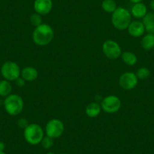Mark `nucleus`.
Segmentation results:
<instances>
[{
    "instance_id": "nucleus-1",
    "label": "nucleus",
    "mask_w": 154,
    "mask_h": 154,
    "mask_svg": "<svg viewBox=\"0 0 154 154\" xmlns=\"http://www.w3.org/2000/svg\"><path fill=\"white\" fill-rule=\"evenodd\" d=\"M54 30L50 25L42 23L36 26L32 32V41L39 46L48 45L54 38Z\"/></svg>"
},
{
    "instance_id": "nucleus-2",
    "label": "nucleus",
    "mask_w": 154,
    "mask_h": 154,
    "mask_svg": "<svg viewBox=\"0 0 154 154\" xmlns=\"http://www.w3.org/2000/svg\"><path fill=\"white\" fill-rule=\"evenodd\" d=\"M111 22L116 29L125 30L131 22V12L123 7H117L111 16Z\"/></svg>"
},
{
    "instance_id": "nucleus-3",
    "label": "nucleus",
    "mask_w": 154,
    "mask_h": 154,
    "mask_svg": "<svg viewBox=\"0 0 154 154\" xmlns=\"http://www.w3.org/2000/svg\"><path fill=\"white\" fill-rule=\"evenodd\" d=\"M23 106L24 103L23 98L18 94H9L4 100V107L5 111L11 116L19 115L23 111Z\"/></svg>"
},
{
    "instance_id": "nucleus-4",
    "label": "nucleus",
    "mask_w": 154,
    "mask_h": 154,
    "mask_svg": "<svg viewBox=\"0 0 154 154\" xmlns=\"http://www.w3.org/2000/svg\"><path fill=\"white\" fill-rule=\"evenodd\" d=\"M23 137L28 143L37 145L40 143L44 137V131L38 124L31 123L24 128Z\"/></svg>"
},
{
    "instance_id": "nucleus-5",
    "label": "nucleus",
    "mask_w": 154,
    "mask_h": 154,
    "mask_svg": "<svg viewBox=\"0 0 154 154\" xmlns=\"http://www.w3.org/2000/svg\"><path fill=\"white\" fill-rule=\"evenodd\" d=\"M21 69L17 63L14 61H6L1 67V74L4 79L9 82L15 81L20 76Z\"/></svg>"
},
{
    "instance_id": "nucleus-6",
    "label": "nucleus",
    "mask_w": 154,
    "mask_h": 154,
    "mask_svg": "<svg viewBox=\"0 0 154 154\" xmlns=\"http://www.w3.org/2000/svg\"><path fill=\"white\" fill-rule=\"evenodd\" d=\"M64 132V125L58 119H52L47 122L45 125L46 135L53 139L60 137Z\"/></svg>"
},
{
    "instance_id": "nucleus-7",
    "label": "nucleus",
    "mask_w": 154,
    "mask_h": 154,
    "mask_svg": "<svg viewBox=\"0 0 154 154\" xmlns=\"http://www.w3.org/2000/svg\"><path fill=\"white\" fill-rule=\"evenodd\" d=\"M102 51L104 55L109 60H116L122 54L121 47L116 41L108 39L105 41L102 46Z\"/></svg>"
},
{
    "instance_id": "nucleus-8",
    "label": "nucleus",
    "mask_w": 154,
    "mask_h": 154,
    "mask_svg": "<svg viewBox=\"0 0 154 154\" xmlns=\"http://www.w3.org/2000/svg\"><path fill=\"white\" fill-rule=\"evenodd\" d=\"M121 100L117 96L109 95L102 100L101 101V109L106 113H115L120 109Z\"/></svg>"
},
{
    "instance_id": "nucleus-9",
    "label": "nucleus",
    "mask_w": 154,
    "mask_h": 154,
    "mask_svg": "<svg viewBox=\"0 0 154 154\" xmlns=\"http://www.w3.org/2000/svg\"><path fill=\"white\" fill-rule=\"evenodd\" d=\"M138 80L135 73L131 72H125L120 75L119 83L121 88L129 91L135 88L138 84Z\"/></svg>"
},
{
    "instance_id": "nucleus-10",
    "label": "nucleus",
    "mask_w": 154,
    "mask_h": 154,
    "mask_svg": "<svg viewBox=\"0 0 154 154\" xmlns=\"http://www.w3.org/2000/svg\"><path fill=\"white\" fill-rule=\"evenodd\" d=\"M33 8L35 13L40 15H46L49 14L53 8L52 0H35Z\"/></svg>"
},
{
    "instance_id": "nucleus-11",
    "label": "nucleus",
    "mask_w": 154,
    "mask_h": 154,
    "mask_svg": "<svg viewBox=\"0 0 154 154\" xmlns=\"http://www.w3.org/2000/svg\"><path fill=\"white\" fill-rule=\"evenodd\" d=\"M127 29H128L129 35L131 36L134 37V38H138V37L142 36L146 32L143 22L139 21V20L131 21Z\"/></svg>"
},
{
    "instance_id": "nucleus-12",
    "label": "nucleus",
    "mask_w": 154,
    "mask_h": 154,
    "mask_svg": "<svg viewBox=\"0 0 154 154\" xmlns=\"http://www.w3.org/2000/svg\"><path fill=\"white\" fill-rule=\"evenodd\" d=\"M38 72L33 66H26L21 69L20 76L26 82H32L38 78Z\"/></svg>"
},
{
    "instance_id": "nucleus-13",
    "label": "nucleus",
    "mask_w": 154,
    "mask_h": 154,
    "mask_svg": "<svg viewBox=\"0 0 154 154\" xmlns=\"http://www.w3.org/2000/svg\"><path fill=\"white\" fill-rule=\"evenodd\" d=\"M130 12H131V16H133L135 18L141 19L143 18L147 13V8H146V5L143 4V2L133 4Z\"/></svg>"
},
{
    "instance_id": "nucleus-14",
    "label": "nucleus",
    "mask_w": 154,
    "mask_h": 154,
    "mask_svg": "<svg viewBox=\"0 0 154 154\" xmlns=\"http://www.w3.org/2000/svg\"><path fill=\"white\" fill-rule=\"evenodd\" d=\"M145 31L147 33L154 34V12H147L143 18Z\"/></svg>"
},
{
    "instance_id": "nucleus-15",
    "label": "nucleus",
    "mask_w": 154,
    "mask_h": 154,
    "mask_svg": "<svg viewBox=\"0 0 154 154\" xmlns=\"http://www.w3.org/2000/svg\"><path fill=\"white\" fill-rule=\"evenodd\" d=\"M101 112V106L97 102H91L87 105L85 108V113L88 117L94 118L100 115Z\"/></svg>"
},
{
    "instance_id": "nucleus-16",
    "label": "nucleus",
    "mask_w": 154,
    "mask_h": 154,
    "mask_svg": "<svg viewBox=\"0 0 154 154\" xmlns=\"http://www.w3.org/2000/svg\"><path fill=\"white\" fill-rule=\"evenodd\" d=\"M140 45L146 51H149L154 48V34L147 33L142 38L140 41Z\"/></svg>"
},
{
    "instance_id": "nucleus-17",
    "label": "nucleus",
    "mask_w": 154,
    "mask_h": 154,
    "mask_svg": "<svg viewBox=\"0 0 154 154\" xmlns=\"http://www.w3.org/2000/svg\"><path fill=\"white\" fill-rule=\"evenodd\" d=\"M122 61L128 66H134L137 63V57L132 51H125L121 54Z\"/></svg>"
},
{
    "instance_id": "nucleus-18",
    "label": "nucleus",
    "mask_w": 154,
    "mask_h": 154,
    "mask_svg": "<svg viewBox=\"0 0 154 154\" xmlns=\"http://www.w3.org/2000/svg\"><path fill=\"white\" fill-rule=\"evenodd\" d=\"M12 91V86L9 81L3 80L0 81V96L3 97H8L9 94H11Z\"/></svg>"
},
{
    "instance_id": "nucleus-19",
    "label": "nucleus",
    "mask_w": 154,
    "mask_h": 154,
    "mask_svg": "<svg viewBox=\"0 0 154 154\" xmlns=\"http://www.w3.org/2000/svg\"><path fill=\"white\" fill-rule=\"evenodd\" d=\"M101 7L105 12L111 14H112L117 8V5L114 0H103Z\"/></svg>"
},
{
    "instance_id": "nucleus-20",
    "label": "nucleus",
    "mask_w": 154,
    "mask_h": 154,
    "mask_svg": "<svg viewBox=\"0 0 154 154\" xmlns=\"http://www.w3.org/2000/svg\"><path fill=\"white\" fill-rule=\"evenodd\" d=\"M135 74L137 75V79L143 80V79H147L148 77L149 76V75H150V71L146 67H140L137 69V72Z\"/></svg>"
},
{
    "instance_id": "nucleus-21",
    "label": "nucleus",
    "mask_w": 154,
    "mask_h": 154,
    "mask_svg": "<svg viewBox=\"0 0 154 154\" xmlns=\"http://www.w3.org/2000/svg\"><path fill=\"white\" fill-rule=\"evenodd\" d=\"M29 20H30V23H32V26L36 27V26H39V25H41L42 23V15L35 12L34 14H32V15L30 16Z\"/></svg>"
},
{
    "instance_id": "nucleus-22",
    "label": "nucleus",
    "mask_w": 154,
    "mask_h": 154,
    "mask_svg": "<svg viewBox=\"0 0 154 154\" xmlns=\"http://www.w3.org/2000/svg\"><path fill=\"white\" fill-rule=\"evenodd\" d=\"M41 144H42V147L45 149H49L51 148L54 145V139L51 137H48V136H45L42 138V141H41Z\"/></svg>"
},
{
    "instance_id": "nucleus-23",
    "label": "nucleus",
    "mask_w": 154,
    "mask_h": 154,
    "mask_svg": "<svg viewBox=\"0 0 154 154\" xmlns=\"http://www.w3.org/2000/svg\"><path fill=\"white\" fill-rule=\"evenodd\" d=\"M17 125H18V126L20 127V128H23V129H24V128H26V126L29 125V123H28L27 120H26V119H23V118H22V119H20L18 120Z\"/></svg>"
},
{
    "instance_id": "nucleus-24",
    "label": "nucleus",
    "mask_w": 154,
    "mask_h": 154,
    "mask_svg": "<svg viewBox=\"0 0 154 154\" xmlns=\"http://www.w3.org/2000/svg\"><path fill=\"white\" fill-rule=\"evenodd\" d=\"M14 82H15L16 85H17V86H19V87L24 86L25 84H26V81H25L24 79H23L21 76H20V77H19V78H17V79H16V80L14 81Z\"/></svg>"
},
{
    "instance_id": "nucleus-25",
    "label": "nucleus",
    "mask_w": 154,
    "mask_h": 154,
    "mask_svg": "<svg viewBox=\"0 0 154 154\" xmlns=\"http://www.w3.org/2000/svg\"><path fill=\"white\" fill-rule=\"evenodd\" d=\"M5 149V144L3 141H0V151H4Z\"/></svg>"
},
{
    "instance_id": "nucleus-26",
    "label": "nucleus",
    "mask_w": 154,
    "mask_h": 154,
    "mask_svg": "<svg viewBox=\"0 0 154 154\" xmlns=\"http://www.w3.org/2000/svg\"><path fill=\"white\" fill-rule=\"evenodd\" d=\"M149 8H151V10L154 11V0H150V2H149Z\"/></svg>"
},
{
    "instance_id": "nucleus-27",
    "label": "nucleus",
    "mask_w": 154,
    "mask_h": 154,
    "mask_svg": "<svg viewBox=\"0 0 154 154\" xmlns=\"http://www.w3.org/2000/svg\"><path fill=\"white\" fill-rule=\"evenodd\" d=\"M142 1H143V0H129V2H131V3H133V4L142 2Z\"/></svg>"
},
{
    "instance_id": "nucleus-28",
    "label": "nucleus",
    "mask_w": 154,
    "mask_h": 154,
    "mask_svg": "<svg viewBox=\"0 0 154 154\" xmlns=\"http://www.w3.org/2000/svg\"><path fill=\"white\" fill-rule=\"evenodd\" d=\"M0 154H6L4 151H0Z\"/></svg>"
},
{
    "instance_id": "nucleus-29",
    "label": "nucleus",
    "mask_w": 154,
    "mask_h": 154,
    "mask_svg": "<svg viewBox=\"0 0 154 154\" xmlns=\"http://www.w3.org/2000/svg\"><path fill=\"white\" fill-rule=\"evenodd\" d=\"M46 154H54V152H47Z\"/></svg>"
},
{
    "instance_id": "nucleus-30",
    "label": "nucleus",
    "mask_w": 154,
    "mask_h": 154,
    "mask_svg": "<svg viewBox=\"0 0 154 154\" xmlns=\"http://www.w3.org/2000/svg\"><path fill=\"white\" fill-rule=\"evenodd\" d=\"M60 154H68V153H60Z\"/></svg>"
}]
</instances>
